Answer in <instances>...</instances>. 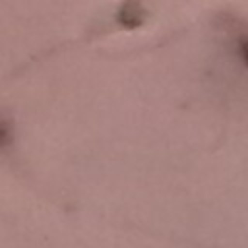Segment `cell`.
<instances>
[{
  "label": "cell",
  "instance_id": "1",
  "mask_svg": "<svg viewBox=\"0 0 248 248\" xmlns=\"http://www.w3.org/2000/svg\"><path fill=\"white\" fill-rule=\"evenodd\" d=\"M232 50L236 60L248 70V31H238L232 37Z\"/></svg>",
  "mask_w": 248,
  "mask_h": 248
},
{
  "label": "cell",
  "instance_id": "2",
  "mask_svg": "<svg viewBox=\"0 0 248 248\" xmlns=\"http://www.w3.org/2000/svg\"><path fill=\"white\" fill-rule=\"evenodd\" d=\"M14 141V128L6 116H0V151H6Z\"/></svg>",
  "mask_w": 248,
  "mask_h": 248
}]
</instances>
